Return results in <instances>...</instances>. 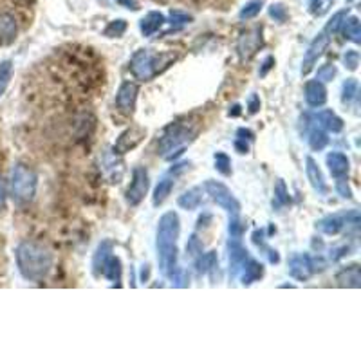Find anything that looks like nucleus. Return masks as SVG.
I'll use <instances>...</instances> for the list:
<instances>
[{
    "instance_id": "nucleus-1",
    "label": "nucleus",
    "mask_w": 361,
    "mask_h": 361,
    "mask_svg": "<svg viewBox=\"0 0 361 361\" xmlns=\"http://www.w3.org/2000/svg\"><path fill=\"white\" fill-rule=\"evenodd\" d=\"M181 233V222L175 211H166L157 224V258L164 277L181 282V271L177 266V239Z\"/></svg>"
},
{
    "instance_id": "nucleus-2",
    "label": "nucleus",
    "mask_w": 361,
    "mask_h": 361,
    "mask_svg": "<svg viewBox=\"0 0 361 361\" xmlns=\"http://www.w3.org/2000/svg\"><path fill=\"white\" fill-rule=\"evenodd\" d=\"M14 257L20 275L26 280H43L52 268V255L37 242H22L14 251Z\"/></svg>"
},
{
    "instance_id": "nucleus-3",
    "label": "nucleus",
    "mask_w": 361,
    "mask_h": 361,
    "mask_svg": "<svg viewBox=\"0 0 361 361\" xmlns=\"http://www.w3.org/2000/svg\"><path fill=\"white\" fill-rule=\"evenodd\" d=\"M197 136V125L192 121H175L166 130L157 146V154L164 159H175L183 154L186 145H190Z\"/></svg>"
},
{
    "instance_id": "nucleus-4",
    "label": "nucleus",
    "mask_w": 361,
    "mask_h": 361,
    "mask_svg": "<svg viewBox=\"0 0 361 361\" xmlns=\"http://www.w3.org/2000/svg\"><path fill=\"white\" fill-rule=\"evenodd\" d=\"M37 186L38 177L35 170L26 163L14 164L13 172H11V193H13L14 202L26 204V202L33 201Z\"/></svg>"
},
{
    "instance_id": "nucleus-5",
    "label": "nucleus",
    "mask_w": 361,
    "mask_h": 361,
    "mask_svg": "<svg viewBox=\"0 0 361 361\" xmlns=\"http://www.w3.org/2000/svg\"><path fill=\"white\" fill-rule=\"evenodd\" d=\"M170 60V55H155L150 49H139L130 60V72L137 80H152L163 67L168 66Z\"/></svg>"
},
{
    "instance_id": "nucleus-6",
    "label": "nucleus",
    "mask_w": 361,
    "mask_h": 361,
    "mask_svg": "<svg viewBox=\"0 0 361 361\" xmlns=\"http://www.w3.org/2000/svg\"><path fill=\"white\" fill-rule=\"evenodd\" d=\"M204 190H206L208 195H210L222 210L228 211L230 215H239L240 202L237 201V197H235L230 188L226 186V184L219 183V181H206Z\"/></svg>"
},
{
    "instance_id": "nucleus-7",
    "label": "nucleus",
    "mask_w": 361,
    "mask_h": 361,
    "mask_svg": "<svg viewBox=\"0 0 361 361\" xmlns=\"http://www.w3.org/2000/svg\"><path fill=\"white\" fill-rule=\"evenodd\" d=\"M150 188V179H148V172L143 166H137L132 172V183L127 190V202L130 206H137L143 199H145L146 192Z\"/></svg>"
},
{
    "instance_id": "nucleus-8",
    "label": "nucleus",
    "mask_w": 361,
    "mask_h": 361,
    "mask_svg": "<svg viewBox=\"0 0 361 361\" xmlns=\"http://www.w3.org/2000/svg\"><path fill=\"white\" fill-rule=\"evenodd\" d=\"M349 224L354 226V228L360 226V213H358V210H352L351 213H345V215L325 217L316 224V228L320 231H324L325 235H338Z\"/></svg>"
},
{
    "instance_id": "nucleus-9",
    "label": "nucleus",
    "mask_w": 361,
    "mask_h": 361,
    "mask_svg": "<svg viewBox=\"0 0 361 361\" xmlns=\"http://www.w3.org/2000/svg\"><path fill=\"white\" fill-rule=\"evenodd\" d=\"M146 130L141 127H130L127 130L123 132L121 136L117 137L116 145H114V154L121 155L127 154V152L134 150L137 145H139L141 141L145 139Z\"/></svg>"
},
{
    "instance_id": "nucleus-10",
    "label": "nucleus",
    "mask_w": 361,
    "mask_h": 361,
    "mask_svg": "<svg viewBox=\"0 0 361 361\" xmlns=\"http://www.w3.org/2000/svg\"><path fill=\"white\" fill-rule=\"evenodd\" d=\"M329 46V35L325 33H320L318 37L311 42V46L307 47V52H305V58H304V66H302V75H309L311 70H313V67H315V64L318 61V58L324 55V51L327 49Z\"/></svg>"
},
{
    "instance_id": "nucleus-11",
    "label": "nucleus",
    "mask_w": 361,
    "mask_h": 361,
    "mask_svg": "<svg viewBox=\"0 0 361 361\" xmlns=\"http://www.w3.org/2000/svg\"><path fill=\"white\" fill-rule=\"evenodd\" d=\"M137 92H139V89H137L136 84H132V81H123L121 87H119V90H117L116 94V105L123 114L134 113V108H136Z\"/></svg>"
},
{
    "instance_id": "nucleus-12",
    "label": "nucleus",
    "mask_w": 361,
    "mask_h": 361,
    "mask_svg": "<svg viewBox=\"0 0 361 361\" xmlns=\"http://www.w3.org/2000/svg\"><path fill=\"white\" fill-rule=\"evenodd\" d=\"M260 47H262V31H260V29H253V31L244 33L242 37H240L239 46H237L240 60L242 61L249 60V58L253 57Z\"/></svg>"
},
{
    "instance_id": "nucleus-13",
    "label": "nucleus",
    "mask_w": 361,
    "mask_h": 361,
    "mask_svg": "<svg viewBox=\"0 0 361 361\" xmlns=\"http://www.w3.org/2000/svg\"><path fill=\"white\" fill-rule=\"evenodd\" d=\"M289 275L298 282L309 280L315 275L309 255H295V257H291V260H289Z\"/></svg>"
},
{
    "instance_id": "nucleus-14",
    "label": "nucleus",
    "mask_w": 361,
    "mask_h": 361,
    "mask_svg": "<svg viewBox=\"0 0 361 361\" xmlns=\"http://www.w3.org/2000/svg\"><path fill=\"white\" fill-rule=\"evenodd\" d=\"M305 101L311 107H324L327 104V89L318 80H309L305 84Z\"/></svg>"
},
{
    "instance_id": "nucleus-15",
    "label": "nucleus",
    "mask_w": 361,
    "mask_h": 361,
    "mask_svg": "<svg viewBox=\"0 0 361 361\" xmlns=\"http://www.w3.org/2000/svg\"><path fill=\"white\" fill-rule=\"evenodd\" d=\"M305 172H307V179H309L311 186L315 188L318 193L325 195V193L329 192V188H327V184H325L324 174H322V170H320L318 163H316L311 155L305 157Z\"/></svg>"
},
{
    "instance_id": "nucleus-16",
    "label": "nucleus",
    "mask_w": 361,
    "mask_h": 361,
    "mask_svg": "<svg viewBox=\"0 0 361 361\" xmlns=\"http://www.w3.org/2000/svg\"><path fill=\"white\" fill-rule=\"evenodd\" d=\"M327 166L334 179L347 177L349 170H351V163H349L347 155L342 154V152H331L327 155Z\"/></svg>"
},
{
    "instance_id": "nucleus-17",
    "label": "nucleus",
    "mask_w": 361,
    "mask_h": 361,
    "mask_svg": "<svg viewBox=\"0 0 361 361\" xmlns=\"http://www.w3.org/2000/svg\"><path fill=\"white\" fill-rule=\"evenodd\" d=\"M19 33L13 14L0 13V46H11Z\"/></svg>"
},
{
    "instance_id": "nucleus-18",
    "label": "nucleus",
    "mask_w": 361,
    "mask_h": 361,
    "mask_svg": "<svg viewBox=\"0 0 361 361\" xmlns=\"http://www.w3.org/2000/svg\"><path fill=\"white\" fill-rule=\"evenodd\" d=\"M228 249H230V277L233 278L248 258V251L242 248V240H230Z\"/></svg>"
},
{
    "instance_id": "nucleus-19",
    "label": "nucleus",
    "mask_w": 361,
    "mask_h": 361,
    "mask_svg": "<svg viewBox=\"0 0 361 361\" xmlns=\"http://www.w3.org/2000/svg\"><path fill=\"white\" fill-rule=\"evenodd\" d=\"M242 284L244 286H251L255 282H258L264 277V266L253 258H246L242 264Z\"/></svg>"
},
{
    "instance_id": "nucleus-20",
    "label": "nucleus",
    "mask_w": 361,
    "mask_h": 361,
    "mask_svg": "<svg viewBox=\"0 0 361 361\" xmlns=\"http://www.w3.org/2000/svg\"><path fill=\"white\" fill-rule=\"evenodd\" d=\"M336 282H338L340 287H361V273L360 266L358 264H352L349 268H343L342 271L336 275Z\"/></svg>"
},
{
    "instance_id": "nucleus-21",
    "label": "nucleus",
    "mask_w": 361,
    "mask_h": 361,
    "mask_svg": "<svg viewBox=\"0 0 361 361\" xmlns=\"http://www.w3.org/2000/svg\"><path fill=\"white\" fill-rule=\"evenodd\" d=\"M164 22H166V19H164L163 13H159V11H150V13H146L145 19L139 22L141 33L145 35V37H152V35L157 33V31L163 28Z\"/></svg>"
},
{
    "instance_id": "nucleus-22",
    "label": "nucleus",
    "mask_w": 361,
    "mask_h": 361,
    "mask_svg": "<svg viewBox=\"0 0 361 361\" xmlns=\"http://www.w3.org/2000/svg\"><path fill=\"white\" fill-rule=\"evenodd\" d=\"M315 117L316 121L320 123V127L325 128V130L333 132V134H338V132L343 130V119L340 116H336L333 110H322Z\"/></svg>"
},
{
    "instance_id": "nucleus-23",
    "label": "nucleus",
    "mask_w": 361,
    "mask_h": 361,
    "mask_svg": "<svg viewBox=\"0 0 361 361\" xmlns=\"http://www.w3.org/2000/svg\"><path fill=\"white\" fill-rule=\"evenodd\" d=\"M110 255H113V242L104 240V242L98 246V249H96V253H94V258H92L94 275H101V273H104L105 264H107Z\"/></svg>"
},
{
    "instance_id": "nucleus-24",
    "label": "nucleus",
    "mask_w": 361,
    "mask_h": 361,
    "mask_svg": "<svg viewBox=\"0 0 361 361\" xmlns=\"http://www.w3.org/2000/svg\"><path fill=\"white\" fill-rule=\"evenodd\" d=\"M340 31H342L343 37L347 38V40H351V42H361V23L358 17H347Z\"/></svg>"
},
{
    "instance_id": "nucleus-25",
    "label": "nucleus",
    "mask_w": 361,
    "mask_h": 361,
    "mask_svg": "<svg viewBox=\"0 0 361 361\" xmlns=\"http://www.w3.org/2000/svg\"><path fill=\"white\" fill-rule=\"evenodd\" d=\"M202 202V188L195 186V188H190L188 192H184L181 197H179L177 204L181 208H184V210H195V208H199V204Z\"/></svg>"
},
{
    "instance_id": "nucleus-26",
    "label": "nucleus",
    "mask_w": 361,
    "mask_h": 361,
    "mask_svg": "<svg viewBox=\"0 0 361 361\" xmlns=\"http://www.w3.org/2000/svg\"><path fill=\"white\" fill-rule=\"evenodd\" d=\"M172 190H174V179H170V177L161 179L159 184H157L154 190V197H152L154 206H161V204L168 199V195L172 193Z\"/></svg>"
},
{
    "instance_id": "nucleus-27",
    "label": "nucleus",
    "mask_w": 361,
    "mask_h": 361,
    "mask_svg": "<svg viewBox=\"0 0 361 361\" xmlns=\"http://www.w3.org/2000/svg\"><path fill=\"white\" fill-rule=\"evenodd\" d=\"M104 275L108 278L110 282H119L121 280V260L117 257H108L107 264L104 268Z\"/></svg>"
},
{
    "instance_id": "nucleus-28",
    "label": "nucleus",
    "mask_w": 361,
    "mask_h": 361,
    "mask_svg": "<svg viewBox=\"0 0 361 361\" xmlns=\"http://www.w3.org/2000/svg\"><path fill=\"white\" fill-rule=\"evenodd\" d=\"M327 145H329V137L322 128H313V130L309 132V146L313 148V150L315 152L324 150Z\"/></svg>"
},
{
    "instance_id": "nucleus-29",
    "label": "nucleus",
    "mask_w": 361,
    "mask_h": 361,
    "mask_svg": "<svg viewBox=\"0 0 361 361\" xmlns=\"http://www.w3.org/2000/svg\"><path fill=\"white\" fill-rule=\"evenodd\" d=\"M11 76H13V61L4 60L0 61V96L6 92V89L10 87Z\"/></svg>"
},
{
    "instance_id": "nucleus-30",
    "label": "nucleus",
    "mask_w": 361,
    "mask_h": 361,
    "mask_svg": "<svg viewBox=\"0 0 361 361\" xmlns=\"http://www.w3.org/2000/svg\"><path fill=\"white\" fill-rule=\"evenodd\" d=\"M262 8H264V0H249V2H246V4L242 6L239 17L242 20L255 19L257 14H260Z\"/></svg>"
},
{
    "instance_id": "nucleus-31",
    "label": "nucleus",
    "mask_w": 361,
    "mask_h": 361,
    "mask_svg": "<svg viewBox=\"0 0 361 361\" xmlns=\"http://www.w3.org/2000/svg\"><path fill=\"white\" fill-rule=\"evenodd\" d=\"M349 17V11H338V13L333 14V19L329 20L327 26H325V33L327 35H334V33H340V29H342L343 22H345V19Z\"/></svg>"
},
{
    "instance_id": "nucleus-32",
    "label": "nucleus",
    "mask_w": 361,
    "mask_h": 361,
    "mask_svg": "<svg viewBox=\"0 0 361 361\" xmlns=\"http://www.w3.org/2000/svg\"><path fill=\"white\" fill-rule=\"evenodd\" d=\"M127 31V22L125 20H113V22L108 23L107 28H105V37L108 38H119L123 37V33Z\"/></svg>"
},
{
    "instance_id": "nucleus-33",
    "label": "nucleus",
    "mask_w": 361,
    "mask_h": 361,
    "mask_svg": "<svg viewBox=\"0 0 361 361\" xmlns=\"http://www.w3.org/2000/svg\"><path fill=\"white\" fill-rule=\"evenodd\" d=\"M358 94V81L354 78L347 80L342 87V101L343 104H351L352 99L356 98Z\"/></svg>"
},
{
    "instance_id": "nucleus-34",
    "label": "nucleus",
    "mask_w": 361,
    "mask_h": 361,
    "mask_svg": "<svg viewBox=\"0 0 361 361\" xmlns=\"http://www.w3.org/2000/svg\"><path fill=\"white\" fill-rule=\"evenodd\" d=\"M228 231H230V240H242V235H244V224L240 222L239 215H231Z\"/></svg>"
},
{
    "instance_id": "nucleus-35",
    "label": "nucleus",
    "mask_w": 361,
    "mask_h": 361,
    "mask_svg": "<svg viewBox=\"0 0 361 361\" xmlns=\"http://www.w3.org/2000/svg\"><path fill=\"white\" fill-rule=\"evenodd\" d=\"M190 22H192V14H188L184 13V11H179V10L170 11V23H172L175 29L183 28V26H186V23Z\"/></svg>"
},
{
    "instance_id": "nucleus-36",
    "label": "nucleus",
    "mask_w": 361,
    "mask_h": 361,
    "mask_svg": "<svg viewBox=\"0 0 361 361\" xmlns=\"http://www.w3.org/2000/svg\"><path fill=\"white\" fill-rule=\"evenodd\" d=\"M269 17L271 19H275V22H287V19H289V13H287V8L284 4H280V2H277V4H271L269 6Z\"/></svg>"
},
{
    "instance_id": "nucleus-37",
    "label": "nucleus",
    "mask_w": 361,
    "mask_h": 361,
    "mask_svg": "<svg viewBox=\"0 0 361 361\" xmlns=\"http://www.w3.org/2000/svg\"><path fill=\"white\" fill-rule=\"evenodd\" d=\"M215 168L217 172H221L222 175L231 174V159L224 152H217L215 154Z\"/></svg>"
},
{
    "instance_id": "nucleus-38",
    "label": "nucleus",
    "mask_w": 361,
    "mask_h": 361,
    "mask_svg": "<svg viewBox=\"0 0 361 361\" xmlns=\"http://www.w3.org/2000/svg\"><path fill=\"white\" fill-rule=\"evenodd\" d=\"M336 76V67L331 66V64H327V66H322L318 69V72H316V80L318 81H331Z\"/></svg>"
},
{
    "instance_id": "nucleus-39",
    "label": "nucleus",
    "mask_w": 361,
    "mask_h": 361,
    "mask_svg": "<svg viewBox=\"0 0 361 361\" xmlns=\"http://www.w3.org/2000/svg\"><path fill=\"white\" fill-rule=\"evenodd\" d=\"M343 61H345V67H347L349 70H356L358 66H360V52L351 49V51L345 52Z\"/></svg>"
},
{
    "instance_id": "nucleus-40",
    "label": "nucleus",
    "mask_w": 361,
    "mask_h": 361,
    "mask_svg": "<svg viewBox=\"0 0 361 361\" xmlns=\"http://www.w3.org/2000/svg\"><path fill=\"white\" fill-rule=\"evenodd\" d=\"M275 197H277V201L282 202V204H287V202H289V195H287L286 183H284L282 179H278L277 186H275Z\"/></svg>"
},
{
    "instance_id": "nucleus-41",
    "label": "nucleus",
    "mask_w": 361,
    "mask_h": 361,
    "mask_svg": "<svg viewBox=\"0 0 361 361\" xmlns=\"http://www.w3.org/2000/svg\"><path fill=\"white\" fill-rule=\"evenodd\" d=\"M186 251H188V253H190V255H192L193 258H197L199 255L202 253V244H201V242H199V239H197V237H195V235H193L192 239L188 240Z\"/></svg>"
},
{
    "instance_id": "nucleus-42",
    "label": "nucleus",
    "mask_w": 361,
    "mask_h": 361,
    "mask_svg": "<svg viewBox=\"0 0 361 361\" xmlns=\"http://www.w3.org/2000/svg\"><path fill=\"white\" fill-rule=\"evenodd\" d=\"M336 190H338V193L343 199H352V192L351 188H349L347 177L336 179Z\"/></svg>"
},
{
    "instance_id": "nucleus-43",
    "label": "nucleus",
    "mask_w": 361,
    "mask_h": 361,
    "mask_svg": "<svg viewBox=\"0 0 361 361\" xmlns=\"http://www.w3.org/2000/svg\"><path fill=\"white\" fill-rule=\"evenodd\" d=\"M248 108H249V114L258 113V108H260V98H258L257 94H251V96H249Z\"/></svg>"
},
{
    "instance_id": "nucleus-44",
    "label": "nucleus",
    "mask_w": 361,
    "mask_h": 361,
    "mask_svg": "<svg viewBox=\"0 0 361 361\" xmlns=\"http://www.w3.org/2000/svg\"><path fill=\"white\" fill-rule=\"evenodd\" d=\"M114 2L123 6V8H127V10H132V11L139 10V2H137V0H114Z\"/></svg>"
},
{
    "instance_id": "nucleus-45",
    "label": "nucleus",
    "mask_w": 361,
    "mask_h": 361,
    "mask_svg": "<svg viewBox=\"0 0 361 361\" xmlns=\"http://www.w3.org/2000/svg\"><path fill=\"white\" fill-rule=\"evenodd\" d=\"M322 8H324V0H309V11L313 14L322 13Z\"/></svg>"
},
{
    "instance_id": "nucleus-46",
    "label": "nucleus",
    "mask_w": 361,
    "mask_h": 361,
    "mask_svg": "<svg viewBox=\"0 0 361 361\" xmlns=\"http://www.w3.org/2000/svg\"><path fill=\"white\" fill-rule=\"evenodd\" d=\"M273 66H275V58H273V57L266 58V60H264V64H262V69H260V76L268 75Z\"/></svg>"
},
{
    "instance_id": "nucleus-47",
    "label": "nucleus",
    "mask_w": 361,
    "mask_h": 361,
    "mask_svg": "<svg viewBox=\"0 0 361 361\" xmlns=\"http://www.w3.org/2000/svg\"><path fill=\"white\" fill-rule=\"evenodd\" d=\"M349 251H351V248H349V246H343V248L334 249L333 253H336V255H331V257H333V260H340V258H342V257L349 255Z\"/></svg>"
},
{
    "instance_id": "nucleus-48",
    "label": "nucleus",
    "mask_w": 361,
    "mask_h": 361,
    "mask_svg": "<svg viewBox=\"0 0 361 361\" xmlns=\"http://www.w3.org/2000/svg\"><path fill=\"white\" fill-rule=\"evenodd\" d=\"M237 136H239V139H253L255 134L251 130H248V128H239L237 130Z\"/></svg>"
},
{
    "instance_id": "nucleus-49",
    "label": "nucleus",
    "mask_w": 361,
    "mask_h": 361,
    "mask_svg": "<svg viewBox=\"0 0 361 361\" xmlns=\"http://www.w3.org/2000/svg\"><path fill=\"white\" fill-rule=\"evenodd\" d=\"M235 148H237L239 154H248V143H246L244 139H237V143H235Z\"/></svg>"
},
{
    "instance_id": "nucleus-50",
    "label": "nucleus",
    "mask_w": 361,
    "mask_h": 361,
    "mask_svg": "<svg viewBox=\"0 0 361 361\" xmlns=\"http://www.w3.org/2000/svg\"><path fill=\"white\" fill-rule=\"evenodd\" d=\"M4 202H6V184L2 175H0V210L4 208Z\"/></svg>"
},
{
    "instance_id": "nucleus-51",
    "label": "nucleus",
    "mask_w": 361,
    "mask_h": 361,
    "mask_svg": "<svg viewBox=\"0 0 361 361\" xmlns=\"http://www.w3.org/2000/svg\"><path fill=\"white\" fill-rule=\"evenodd\" d=\"M239 114H240V105H235V107H233V110H230V116H239Z\"/></svg>"
},
{
    "instance_id": "nucleus-52",
    "label": "nucleus",
    "mask_w": 361,
    "mask_h": 361,
    "mask_svg": "<svg viewBox=\"0 0 361 361\" xmlns=\"http://www.w3.org/2000/svg\"><path fill=\"white\" fill-rule=\"evenodd\" d=\"M146 277H148V269H143V273H141V278H143V280H145Z\"/></svg>"
},
{
    "instance_id": "nucleus-53",
    "label": "nucleus",
    "mask_w": 361,
    "mask_h": 361,
    "mask_svg": "<svg viewBox=\"0 0 361 361\" xmlns=\"http://www.w3.org/2000/svg\"><path fill=\"white\" fill-rule=\"evenodd\" d=\"M329 2H334V0H329Z\"/></svg>"
}]
</instances>
